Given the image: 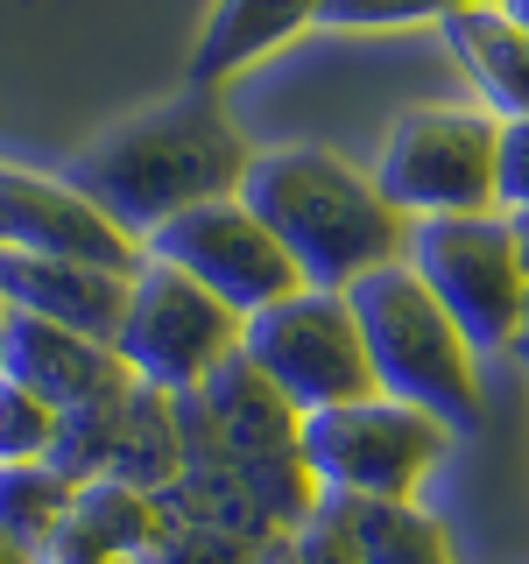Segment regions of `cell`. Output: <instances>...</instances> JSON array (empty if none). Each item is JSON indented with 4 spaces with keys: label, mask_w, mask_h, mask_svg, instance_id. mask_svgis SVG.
<instances>
[{
    "label": "cell",
    "mask_w": 529,
    "mask_h": 564,
    "mask_svg": "<svg viewBox=\"0 0 529 564\" xmlns=\"http://www.w3.org/2000/svg\"><path fill=\"white\" fill-rule=\"evenodd\" d=\"M120 410H128V395L120 402H85V410H64L57 423V445H50V466L64 473V480H99L106 466H114V437H120Z\"/></svg>",
    "instance_id": "cell-19"
},
{
    "label": "cell",
    "mask_w": 529,
    "mask_h": 564,
    "mask_svg": "<svg viewBox=\"0 0 529 564\" xmlns=\"http://www.w3.org/2000/svg\"><path fill=\"white\" fill-rule=\"evenodd\" d=\"M255 564H296V536H290V529H282V536H269V543L255 551Z\"/></svg>",
    "instance_id": "cell-26"
},
{
    "label": "cell",
    "mask_w": 529,
    "mask_h": 564,
    "mask_svg": "<svg viewBox=\"0 0 529 564\" xmlns=\"http://www.w3.org/2000/svg\"><path fill=\"white\" fill-rule=\"evenodd\" d=\"M501 8H508V14H516V22L529 29V0H501Z\"/></svg>",
    "instance_id": "cell-27"
},
{
    "label": "cell",
    "mask_w": 529,
    "mask_h": 564,
    "mask_svg": "<svg viewBox=\"0 0 529 564\" xmlns=\"http://www.w3.org/2000/svg\"><path fill=\"white\" fill-rule=\"evenodd\" d=\"M255 551H261V543L234 536V529H212V522H170L134 564H255Z\"/></svg>",
    "instance_id": "cell-21"
},
{
    "label": "cell",
    "mask_w": 529,
    "mask_h": 564,
    "mask_svg": "<svg viewBox=\"0 0 529 564\" xmlns=\"http://www.w3.org/2000/svg\"><path fill=\"white\" fill-rule=\"evenodd\" d=\"M296 536V564H360V543H353V522H346V494H325L317 516Z\"/></svg>",
    "instance_id": "cell-23"
},
{
    "label": "cell",
    "mask_w": 529,
    "mask_h": 564,
    "mask_svg": "<svg viewBox=\"0 0 529 564\" xmlns=\"http://www.w3.org/2000/svg\"><path fill=\"white\" fill-rule=\"evenodd\" d=\"M375 184L402 219H466L501 212V120L473 99H431L388 120Z\"/></svg>",
    "instance_id": "cell-4"
},
{
    "label": "cell",
    "mask_w": 529,
    "mask_h": 564,
    "mask_svg": "<svg viewBox=\"0 0 529 564\" xmlns=\"http://www.w3.org/2000/svg\"><path fill=\"white\" fill-rule=\"evenodd\" d=\"M78 516L99 529L106 543H114V557H141L155 536L170 529V508L163 494H141L128 480H114V473H99V480L78 487Z\"/></svg>",
    "instance_id": "cell-18"
},
{
    "label": "cell",
    "mask_w": 529,
    "mask_h": 564,
    "mask_svg": "<svg viewBox=\"0 0 529 564\" xmlns=\"http://www.w3.org/2000/svg\"><path fill=\"white\" fill-rule=\"evenodd\" d=\"M240 352L269 375L296 410H339V402L381 395L375 381V352H367L360 311L346 290H296L282 304L247 317Z\"/></svg>",
    "instance_id": "cell-6"
},
{
    "label": "cell",
    "mask_w": 529,
    "mask_h": 564,
    "mask_svg": "<svg viewBox=\"0 0 529 564\" xmlns=\"http://www.w3.org/2000/svg\"><path fill=\"white\" fill-rule=\"evenodd\" d=\"M458 8H501V0H458Z\"/></svg>",
    "instance_id": "cell-28"
},
{
    "label": "cell",
    "mask_w": 529,
    "mask_h": 564,
    "mask_svg": "<svg viewBox=\"0 0 529 564\" xmlns=\"http://www.w3.org/2000/svg\"><path fill=\"white\" fill-rule=\"evenodd\" d=\"M445 423L410 410L396 395H367L339 402V410H311L304 416V458L325 494L346 501H417L423 473L445 458Z\"/></svg>",
    "instance_id": "cell-7"
},
{
    "label": "cell",
    "mask_w": 529,
    "mask_h": 564,
    "mask_svg": "<svg viewBox=\"0 0 529 564\" xmlns=\"http://www.w3.org/2000/svg\"><path fill=\"white\" fill-rule=\"evenodd\" d=\"M410 269L438 290L481 352L522 346L529 332V254L508 212H466V219H410Z\"/></svg>",
    "instance_id": "cell-5"
},
{
    "label": "cell",
    "mask_w": 529,
    "mask_h": 564,
    "mask_svg": "<svg viewBox=\"0 0 529 564\" xmlns=\"http://www.w3.org/2000/svg\"><path fill=\"white\" fill-rule=\"evenodd\" d=\"M360 564H458L452 536L417 501H346Z\"/></svg>",
    "instance_id": "cell-16"
},
{
    "label": "cell",
    "mask_w": 529,
    "mask_h": 564,
    "mask_svg": "<svg viewBox=\"0 0 529 564\" xmlns=\"http://www.w3.org/2000/svg\"><path fill=\"white\" fill-rule=\"evenodd\" d=\"M438 43L458 64L473 106H487L494 120H529V29L508 8H452L438 22Z\"/></svg>",
    "instance_id": "cell-13"
},
{
    "label": "cell",
    "mask_w": 529,
    "mask_h": 564,
    "mask_svg": "<svg viewBox=\"0 0 529 564\" xmlns=\"http://www.w3.org/2000/svg\"><path fill=\"white\" fill-rule=\"evenodd\" d=\"M240 198L269 219L311 290H353L360 275L410 254V219L381 198L375 170L346 163L339 149H311V141L255 149Z\"/></svg>",
    "instance_id": "cell-2"
},
{
    "label": "cell",
    "mask_w": 529,
    "mask_h": 564,
    "mask_svg": "<svg viewBox=\"0 0 529 564\" xmlns=\"http://www.w3.org/2000/svg\"><path fill=\"white\" fill-rule=\"evenodd\" d=\"M149 254L170 261V269H184L191 282H205V290L219 296V304H234L240 317H255V311L282 304V296L311 290L304 269L290 261V247L269 234V219H261L240 191L163 219L149 234Z\"/></svg>",
    "instance_id": "cell-9"
},
{
    "label": "cell",
    "mask_w": 529,
    "mask_h": 564,
    "mask_svg": "<svg viewBox=\"0 0 529 564\" xmlns=\"http://www.w3.org/2000/svg\"><path fill=\"white\" fill-rule=\"evenodd\" d=\"M501 212L508 219H529V120H508L501 128Z\"/></svg>",
    "instance_id": "cell-25"
},
{
    "label": "cell",
    "mask_w": 529,
    "mask_h": 564,
    "mask_svg": "<svg viewBox=\"0 0 529 564\" xmlns=\"http://www.w3.org/2000/svg\"><path fill=\"white\" fill-rule=\"evenodd\" d=\"M247 163H255V149L234 134L226 106L212 93H198V85H184L176 99L120 120L114 134H99L64 176L85 184L128 234H141V247H149V234L163 219H176V212H191L205 198H234Z\"/></svg>",
    "instance_id": "cell-1"
},
{
    "label": "cell",
    "mask_w": 529,
    "mask_h": 564,
    "mask_svg": "<svg viewBox=\"0 0 529 564\" xmlns=\"http://www.w3.org/2000/svg\"><path fill=\"white\" fill-rule=\"evenodd\" d=\"M247 339V317L234 304L191 282L170 261H141L134 296H128V325H120V352L149 388H170V395H191V388L212 381V367L234 360Z\"/></svg>",
    "instance_id": "cell-8"
},
{
    "label": "cell",
    "mask_w": 529,
    "mask_h": 564,
    "mask_svg": "<svg viewBox=\"0 0 529 564\" xmlns=\"http://www.w3.org/2000/svg\"><path fill=\"white\" fill-rule=\"evenodd\" d=\"M120 564H134V557H120Z\"/></svg>",
    "instance_id": "cell-30"
},
{
    "label": "cell",
    "mask_w": 529,
    "mask_h": 564,
    "mask_svg": "<svg viewBox=\"0 0 529 564\" xmlns=\"http://www.w3.org/2000/svg\"><path fill=\"white\" fill-rule=\"evenodd\" d=\"M35 564H120V557H114V543H106L99 529L71 508V516L50 529L43 543H35Z\"/></svg>",
    "instance_id": "cell-24"
},
{
    "label": "cell",
    "mask_w": 529,
    "mask_h": 564,
    "mask_svg": "<svg viewBox=\"0 0 529 564\" xmlns=\"http://www.w3.org/2000/svg\"><path fill=\"white\" fill-rule=\"evenodd\" d=\"M57 423H64V410H50L43 395L0 381V458H8V466H22V458H50Z\"/></svg>",
    "instance_id": "cell-20"
},
{
    "label": "cell",
    "mask_w": 529,
    "mask_h": 564,
    "mask_svg": "<svg viewBox=\"0 0 529 564\" xmlns=\"http://www.w3.org/2000/svg\"><path fill=\"white\" fill-rule=\"evenodd\" d=\"M0 296H8L14 311H35V317H50V325H71V332H85V339L120 346L134 275L93 269V261H43V254L8 247V254H0Z\"/></svg>",
    "instance_id": "cell-12"
},
{
    "label": "cell",
    "mask_w": 529,
    "mask_h": 564,
    "mask_svg": "<svg viewBox=\"0 0 529 564\" xmlns=\"http://www.w3.org/2000/svg\"><path fill=\"white\" fill-rule=\"evenodd\" d=\"M346 296L360 311L381 395L438 416L445 431H481V346L458 332V317L438 304L431 282L410 261H388V269L360 275Z\"/></svg>",
    "instance_id": "cell-3"
},
{
    "label": "cell",
    "mask_w": 529,
    "mask_h": 564,
    "mask_svg": "<svg viewBox=\"0 0 529 564\" xmlns=\"http://www.w3.org/2000/svg\"><path fill=\"white\" fill-rule=\"evenodd\" d=\"M0 381L43 395L50 410H85V402H120L134 395L141 375L128 367V352L106 346V339H85L71 325H50L35 311H14L0 317Z\"/></svg>",
    "instance_id": "cell-11"
},
{
    "label": "cell",
    "mask_w": 529,
    "mask_h": 564,
    "mask_svg": "<svg viewBox=\"0 0 529 564\" xmlns=\"http://www.w3.org/2000/svg\"><path fill=\"white\" fill-rule=\"evenodd\" d=\"M114 480H128L141 494H170L191 473V445H184V410H176L170 388L141 381L120 410V437H114Z\"/></svg>",
    "instance_id": "cell-15"
},
{
    "label": "cell",
    "mask_w": 529,
    "mask_h": 564,
    "mask_svg": "<svg viewBox=\"0 0 529 564\" xmlns=\"http://www.w3.org/2000/svg\"><path fill=\"white\" fill-rule=\"evenodd\" d=\"M0 240L43 261H93V269L114 275H141V261H149L141 234H128L85 184L22 163L0 176Z\"/></svg>",
    "instance_id": "cell-10"
},
{
    "label": "cell",
    "mask_w": 529,
    "mask_h": 564,
    "mask_svg": "<svg viewBox=\"0 0 529 564\" xmlns=\"http://www.w3.org/2000/svg\"><path fill=\"white\" fill-rule=\"evenodd\" d=\"M71 508H78V480H64L50 458H22V466L0 473V536L43 543Z\"/></svg>",
    "instance_id": "cell-17"
},
{
    "label": "cell",
    "mask_w": 529,
    "mask_h": 564,
    "mask_svg": "<svg viewBox=\"0 0 529 564\" xmlns=\"http://www.w3.org/2000/svg\"><path fill=\"white\" fill-rule=\"evenodd\" d=\"M317 8H325V0H212L198 43H191L184 85H198V93H219L234 70H247L255 57L282 50L296 29H311Z\"/></svg>",
    "instance_id": "cell-14"
},
{
    "label": "cell",
    "mask_w": 529,
    "mask_h": 564,
    "mask_svg": "<svg viewBox=\"0 0 529 564\" xmlns=\"http://www.w3.org/2000/svg\"><path fill=\"white\" fill-rule=\"evenodd\" d=\"M516 226H522V254H529V219H516Z\"/></svg>",
    "instance_id": "cell-29"
},
{
    "label": "cell",
    "mask_w": 529,
    "mask_h": 564,
    "mask_svg": "<svg viewBox=\"0 0 529 564\" xmlns=\"http://www.w3.org/2000/svg\"><path fill=\"white\" fill-rule=\"evenodd\" d=\"M458 0H325L317 29H417V22H445Z\"/></svg>",
    "instance_id": "cell-22"
}]
</instances>
